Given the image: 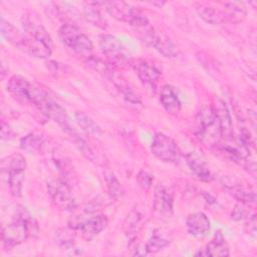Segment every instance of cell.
Wrapping results in <instances>:
<instances>
[{
  "label": "cell",
  "mask_w": 257,
  "mask_h": 257,
  "mask_svg": "<svg viewBox=\"0 0 257 257\" xmlns=\"http://www.w3.org/2000/svg\"><path fill=\"white\" fill-rule=\"evenodd\" d=\"M25 34H21L17 47L37 58H48L51 55L53 43L47 30L41 24L33 23L25 17L22 21Z\"/></svg>",
  "instance_id": "cell-1"
},
{
  "label": "cell",
  "mask_w": 257,
  "mask_h": 257,
  "mask_svg": "<svg viewBox=\"0 0 257 257\" xmlns=\"http://www.w3.org/2000/svg\"><path fill=\"white\" fill-rule=\"evenodd\" d=\"M38 234V225L29 211L19 206L13 217V221L2 228V241L6 250H10L20 243L26 241L29 237H35Z\"/></svg>",
  "instance_id": "cell-2"
},
{
  "label": "cell",
  "mask_w": 257,
  "mask_h": 257,
  "mask_svg": "<svg viewBox=\"0 0 257 257\" xmlns=\"http://www.w3.org/2000/svg\"><path fill=\"white\" fill-rule=\"evenodd\" d=\"M195 134L199 141L207 147L219 145L222 135V127L218 115L213 106L207 105L200 109L196 118Z\"/></svg>",
  "instance_id": "cell-3"
},
{
  "label": "cell",
  "mask_w": 257,
  "mask_h": 257,
  "mask_svg": "<svg viewBox=\"0 0 257 257\" xmlns=\"http://www.w3.org/2000/svg\"><path fill=\"white\" fill-rule=\"evenodd\" d=\"M26 167V160L20 154H14L2 162V168L8 174L9 190L14 198L21 197Z\"/></svg>",
  "instance_id": "cell-4"
},
{
  "label": "cell",
  "mask_w": 257,
  "mask_h": 257,
  "mask_svg": "<svg viewBox=\"0 0 257 257\" xmlns=\"http://www.w3.org/2000/svg\"><path fill=\"white\" fill-rule=\"evenodd\" d=\"M58 34L62 42L76 53H89L93 48L91 40L74 24H63L59 28Z\"/></svg>",
  "instance_id": "cell-5"
},
{
  "label": "cell",
  "mask_w": 257,
  "mask_h": 257,
  "mask_svg": "<svg viewBox=\"0 0 257 257\" xmlns=\"http://www.w3.org/2000/svg\"><path fill=\"white\" fill-rule=\"evenodd\" d=\"M151 151L159 160L165 163L175 164L181 158V151L177 143L163 133L155 135L151 145Z\"/></svg>",
  "instance_id": "cell-6"
},
{
  "label": "cell",
  "mask_w": 257,
  "mask_h": 257,
  "mask_svg": "<svg viewBox=\"0 0 257 257\" xmlns=\"http://www.w3.org/2000/svg\"><path fill=\"white\" fill-rule=\"evenodd\" d=\"M99 47L107 60L113 66H122L130 63L128 53L118 38L110 34L99 36Z\"/></svg>",
  "instance_id": "cell-7"
},
{
  "label": "cell",
  "mask_w": 257,
  "mask_h": 257,
  "mask_svg": "<svg viewBox=\"0 0 257 257\" xmlns=\"http://www.w3.org/2000/svg\"><path fill=\"white\" fill-rule=\"evenodd\" d=\"M47 190L52 202L60 210L71 211L76 208V201L72 196L70 186L62 179L49 182Z\"/></svg>",
  "instance_id": "cell-8"
},
{
  "label": "cell",
  "mask_w": 257,
  "mask_h": 257,
  "mask_svg": "<svg viewBox=\"0 0 257 257\" xmlns=\"http://www.w3.org/2000/svg\"><path fill=\"white\" fill-rule=\"evenodd\" d=\"M139 34L146 42L155 47L164 56L175 57L177 55V50L172 40L163 32L156 30L152 25Z\"/></svg>",
  "instance_id": "cell-9"
},
{
  "label": "cell",
  "mask_w": 257,
  "mask_h": 257,
  "mask_svg": "<svg viewBox=\"0 0 257 257\" xmlns=\"http://www.w3.org/2000/svg\"><path fill=\"white\" fill-rule=\"evenodd\" d=\"M108 225V219L105 215L99 214L92 216L88 218L87 220H84L82 222H77L76 224L69 225L70 228L77 229L81 232L82 237L89 241L92 238H94L96 235H98L101 231H103L106 226Z\"/></svg>",
  "instance_id": "cell-10"
},
{
  "label": "cell",
  "mask_w": 257,
  "mask_h": 257,
  "mask_svg": "<svg viewBox=\"0 0 257 257\" xmlns=\"http://www.w3.org/2000/svg\"><path fill=\"white\" fill-rule=\"evenodd\" d=\"M35 85L30 83L26 78L21 75H13L7 83L8 92L17 100L21 102L31 103Z\"/></svg>",
  "instance_id": "cell-11"
},
{
  "label": "cell",
  "mask_w": 257,
  "mask_h": 257,
  "mask_svg": "<svg viewBox=\"0 0 257 257\" xmlns=\"http://www.w3.org/2000/svg\"><path fill=\"white\" fill-rule=\"evenodd\" d=\"M174 198L172 192L165 186H158L154 196V213L161 219H168L173 215Z\"/></svg>",
  "instance_id": "cell-12"
},
{
  "label": "cell",
  "mask_w": 257,
  "mask_h": 257,
  "mask_svg": "<svg viewBox=\"0 0 257 257\" xmlns=\"http://www.w3.org/2000/svg\"><path fill=\"white\" fill-rule=\"evenodd\" d=\"M101 5L104 9L109 13L113 18L126 22L128 24L137 17L139 13H141L137 8L125 2L119 1H109V2H101Z\"/></svg>",
  "instance_id": "cell-13"
},
{
  "label": "cell",
  "mask_w": 257,
  "mask_h": 257,
  "mask_svg": "<svg viewBox=\"0 0 257 257\" xmlns=\"http://www.w3.org/2000/svg\"><path fill=\"white\" fill-rule=\"evenodd\" d=\"M186 227L188 232L194 237H205L210 232L211 223L204 213L195 212L187 217Z\"/></svg>",
  "instance_id": "cell-14"
},
{
  "label": "cell",
  "mask_w": 257,
  "mask_h": 257,
  "mask_svg": "<svg viewBox=\"0 0 257 257\" xmlns=\"http://www.w3.org/2000/svg\"><path fill=\"white\" fill-rule=\"evenodd\" d=\"M134 69L143 83L155 87L161 75L160 70L146 60H137L133 63Z\"/></svg>",
  "instance_id": "cell-15"
},
{
  "label": "cell",
  "mask_w": 257,
  "mask_h": 257,
  "mask_svg": "<svg viewBox=\"0 0 257 257\" xmlns=\"http://www.w3.org/2000/svg\"><path fill=\"white\" fill-rule=\"evenodd\" d=\"M187 166L192 175L202 182H210L212 180V174L206 163L195 153H189L185 156Z\"/></svg>",
  "instance_id": "cell-16"
},
{
  "label": "cell",
  "mask_w": 257,
  "mask_h": 257,
  "mask_svg": "<svg viewBox=\"0 0 257 257\" xmlns=\"http://www.w3.org/2000/svg\"><path fill=\"white\" fill-rule=\"evenodd\" d=\"M160 102L169 113L175 114L181 109L180 98L172 85L166 84L161 87Z\"/></svg>",
  "instance_id": "cell-17"
},
{
  "label": "cell",
  "mask_w": 257,
  "mask_h": 257,
  "mask_svg": "<svg viewBox=\"0 0 257 257\" xmlns=\"http://www.w3.org/2000/svg\"><path fill=\"white\" fill-rule=\"evenodd\" d=\"M197 255L204 256H228L229 247L228 244L221 233V231L216 232L214 238L206 245L204 251L197 253Z\"/></svg>",
  "instance_id": "cell-18"
},
{
  "label": "cell",
  "mask_w": 257,
  "mask_h": 257,
  "mask_svg": "<svg viewBox=\"0 0 257 257\" xmlns=\"http://www.w3.org/2000/svg\"><path fill=\"white\" fill-rule=\"evenodd\" d=\"M224 186L227 187V189L229 190L230 194L239 202L245 204V205H249V204H254L256 201V195L253 191L248 190L247 188L243 187L242 185H240L239 183H236L233 181V183H228V182H224L223 183Z\"/></svg>",
  "instance_id": "cell-19"
},
{
  "label": "cell",
  "mask_w": 257,
  "mask_h": 257,
  "mask_svg": "<svg viewBox=\"0 0 257 257\" xmlns=\"http://www.w3.org/2000/svg\"><path fill=\"white\" fill-rule=\"evenodd\" d=\"M218 118L220 120L221 123V127H222V135L223 137H226L227 139H231L232 135H233V128H232V119L229 113V110L227 108V106L225 105L223 100H218L217 103L213 106Z\"/></svg>",
  "instance_id": "cell-20"
},
{
  "label": "cell",
  "mask_w": 257,
  "mask_h": 257,
  "mask_svg": "<svg viewBox=\"0 0 257 257\" xmlns=\"http://www.w3.org/2000/svg\"><path fill=\"white\" fill-rule=\"evenodd\" d=\"M144 221L143 214L138 210H133L123 222V232L127 237H135L142 227Z\"/></svg>",
  "instance_id": "cell-21"
},
{
  "label": "cell",
  "mask_w": 257,
  "mask_h": 257,
  "mask_svg": "<svg viewBox=\"0 0 257 257\" xmlns=\"http://www.w3.org/2000/svg\"><path fill=\"white\" fill-rule=\"evenodd\" d=\"M99 6H100V2H86L83 8L84 16L86 20L89 21L91 24L100 28H105L106 22L100 14Z\"/></svg>",
  "instance_id": "cell-22"
},
{
  "label": "cell",
  "mask_w": 257,
  "mask_h": 257,
  "mask_svg": "<svg viewBox=\"0 0 257 257\" xmlns=\"http://www.w3.org/2000/svg\"><path fill=\"white\" fill-rule=\"evenodd\" d=\"M45 147L42 137L35 134H28L20 141V148L27 153H40Z\"/></svg>",
  "instance_id": "cell-23"
},
{
  "label": "cell",
  "mask_w": 257,
  "mask_h": 257,
  "mask_svg": "<svg viewBox=\"0 0 257 257\" xmlns=\"http://www.w3.org/2000/svg\"><path fill=\"white\" fill-rule=\"evenodd\" d=\"M104 179L106 183V188H107V193L109 197L113 200H117L123 196L124 190L120 184V182L117 180L113 172L110 170L106 169L104 171Z\"/></svg>",
  "instance_id": "cell-24"
},
{
  "label": "cell",
  "mask_w": 257,
  "mask_h": 257,
  "mask_svg": "<svg viewBox=\"0 0 257 257\" xmlns=\"http://www.w3.org/2000/svg\"><path fill=\"white\" fill-rule=\"evenodd\" d=\"M74 116L78 125L87 134H90L93 136H100L102 134L100 126L86 113L82 111H76Z\"/></svg>",
  "instance_id": "cell-25"
},
{
  "label": "cell",
  "mask_w": 257,
  "mask_h": 257,
  "mask_svg": "<svg viewBox=\"0 0 257 257\" xmlns=\"http://www.w3.org/2000/svg\"><path fill=\"white\" fill-rule=\"evenodd\" d=\"M74 232L72 228H59L55 232V243L63 250H72L74 247Z\"/></svg>",
  "instance_id": "cell-26"
},
{
  "label": "cell",
  "mask_w": 257,
  "mask_h": 257,
  "mask_svg": "<svg viewBox=\"0 0 257 257\" xmlns=\"http://www.w3.org/2000/svg\"><path fill=\"white\" fill-rule=\"evenodd\" d=\"M225 13L222 14V18H229L231 21L239 22L246 16V9L244 3L241 2H229L224 5Z\"/></svg>",
  "instance_id": "cell-27"
},
{
  "label": "cell",
  "mask_w": 257,
  "mask_h": 257,
  "mask_svg": "<svg viewBox=\"0 0 257 257\" xmlns=\"http://www.w3.org/2000/svg\"><path fill=\"white\" fill-rule=\"evenodd\" d=\"M171 241L164 234H161V231H155L151 238L148 240L145 248L148 253H156L170 245Z\"/></svg>",
  "instance_id": "cell-28"
},
{
  "label": "cell",
  "mask_w": 257,
  "mask_h": 257,
  "mask_svg": "<svg viewBox=\"0 0 257 257\" xmlns=\"http://www.w3.org/2000/svg\"><path fill=\"white\" fill-rule=\"evenodd\" d=\"M75 147L77 148V150L82 154V156L84 158H86L89 162H92V163H96L97 162V158H96V155L94 154L93 150L91 149V147L86 143L85 140H83L81 137L78 136V134L75 132L74 134H72L71 136H69Z\"/></svg>",
  "instance_id": "cell-29"
},
{
  "label": "cell",
  "mask_w": 257,
  "mask_h": 257,
  "mask_svg": "<svg viewBox=\"0 0 257 257\" xmlns=\"http://www.w3.org/2000/svg\"><path fill=\"white\" fill-rule=\"evenodd\" d=\"M200 16L206 20L207 22H210L212 24H216L219 23L222 20V14H218V12L213 9L212 7H207V6H203L200 5L197 8Z\"/></svg>",
  "instance_id": "cell-30"
},
{
  "label": "cell",
  "mask_w": 257,
  "mask_h": 257,
  "mask_svg": "<svg viewBox=\"0 0 257 257\" xmlns=\"http://www.w3.org/2000/svg\"><path fill=\"white\" fill-rule=\"evenodd\" d=\"M137 181L140 185V187H142L145 190H148L151 188L153 181H154V176L152 174H150L147 171H140L138 176H137Z\"/></svg>",
  "instance_id": "cell-31"
},
{
  "label": "cell",
  "mask_w": 257,
  "mask_h": 257,
  "mask_svg": "<svg viewBox=\"0 0 257 257\" xmlns=\"http://www.w3.org/2000/svg\"><path fill=\"white\" fill-rule=\"evenodd\" d=\"M244 205L245 204H243V203L235 205V207H234V209L232 210V213H231V218L233 220L239 221V220L244 219L247 216L248 212H247V210H246Z\"/></svg>",
  "instance_id": "cell-32"
},
{
  "label": "cell",
  "mask_w": 257,
  "mask_h": 257,
  "mask_svg": "<svg viewBox=\"0 0 257 257\" xmlns=\"http://www.w3.org/2000/svg\"><path fill=\"white\" fill-rule=\"evenodd\" d=\"M15 137V133L4 120L1 122V138L2 140H10Z\"/></svg>",
  "instance_id": "cell-33"
},
{
  "label": "cell",
  "mask_w": 257,
  "mask_h": 257,
  "mask_svg": "<svg viewBox=\"0 0 257 257\" xmlns=\"http://www.w3.org/2000/svg\"><path fill=\"white\" fill-rule=\"evenodd\" d=\"M245 227H246V231L248 234L255 235V233H256V217L254 214L249 217Z\"/></svg>",
  "instance_id": "cell-34"
}]
</instances>
